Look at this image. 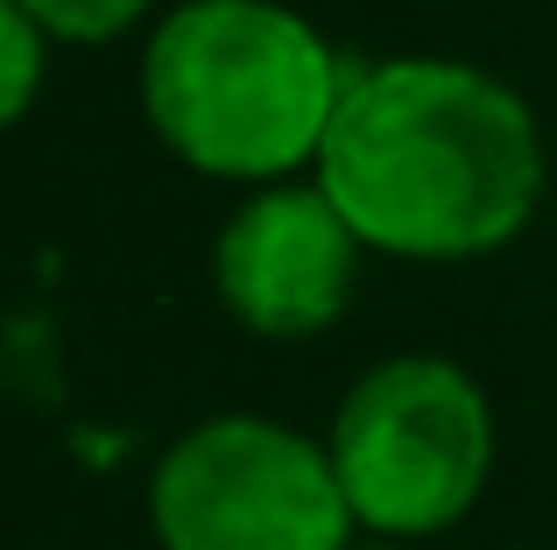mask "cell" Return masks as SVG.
Wrapping results in <instances>:
<instances>
[{
    "label": "cell",
    "instance_id": "obj_1",
    "mask_svg": "<svg viewBox=\"0 0 557 550\" xmlns=\"http://www.w3.org/2000/svg\"><path fill=\"white\" fill-rule=\"evenodd\" d=\"M544 127L530 99L466 57L354 64L311 184L388 262H480L544 205Z\"/></svg>",
    "mask_w": 557,
    "mask_h": 550
},
{
    "label": "cell",
    "instance_id": "obj_2",
    "mask_svg": "<svg viewBox=\"0 0 557 550\" xmlns=\"http://www.w3.org/2000/svg\"><path fill=\"white\" fill-rule=\"evenodd\" d=\"M141 121L212 184H297L318 170L354 64L289 0H177L141 42Z\"/></svg>",
    "mask_w": 557,
    "mask_h": 550
},
{
    "label": "cell",
    "instance_id": "obj_3",
    "mask_svg": "<svg viewBox=\"0 0 557 550\" xmlns=\"http://www.w3.org/2000/svg\"><path fill=\"white\" fill-rule=\"evenodd\" d=\"M360 537L423 543L480 509L494 473V402L459 360L388 353L339 396L325 430Z\"/></svg>",
    "mask_w": 557,
    "mask_h": 550
},
{
    "label": "cell",
    "instance_id": "obj_4",
    "mask_svg": "<svg viewBox=\"0 0 557 550\" xmlns=\"http://www.w3.org/2000/svg\"><path fill=\"white\" fill-rule=\"evenodd\" d=\"M149 537L156 550H354L360 523L325 438L226 410L156 452Z\"/></svg>",
    "mask_w": 557,
    "mask_h": 550
},
{
    "label": "cell",
    "instance_id": "obj_5",
    "mask_svg": "<svg viewBox=\"0 0 557 550\" xmlns=\"http://www.w3.org/2000/svg\"><path fill=\"white\" fill-rule=\"evenodd\" d=\"M360 240L311 177L247 191L212 234V297L255 339H318L346 317Z\"/></svg>",
    "mask_w": 557,
    "mask_h": 550
},
{
    "label": "cell",
    "instance_id": "obj_6",
    "mask_svg": "<svg viewBox=\"0 0 557 550\" xmlns=\"http://www.w3.org/2000/svg\"><path fill=\"white\" fill-rule=\"evenodd\" d=\"M50 50H57V42L42 36L14 0H0V135H14V127L28 121V107L42 99Z\"/></svg>",
    "mask_w": 557,
    "mask_h": 550
},
{
    "label": "cell",
    "instance_id": "obj_7",
    "mask_svg": "<svg viewBox=\"0 0 557 550\" xmlns=\"http://www.w3.org/2000/svg\"><path fill=\"white\" fill-rule=\"evenodd\" d=\"M28 22L50 42H71V50H99V42H121L127 28H141L156 14V0H14Z\"/></svg>",
    "mask_w": 557,
    "mask_h": 550
},
{
    "label": "cell",
    "instance_id": "obj_8",
    "mask_svg": "<svg viewBox=\"0 0 557 550\" xmlns=\"http://www.w3.org/2000/svg\"><path fill=\"white\" fill-rule=\"evenodd\" d=\"M354 550H409V543H374V537H360Z\"/></svg>",
    "mask_w": 557,
    "mask_h": 550
}]
</instances>
